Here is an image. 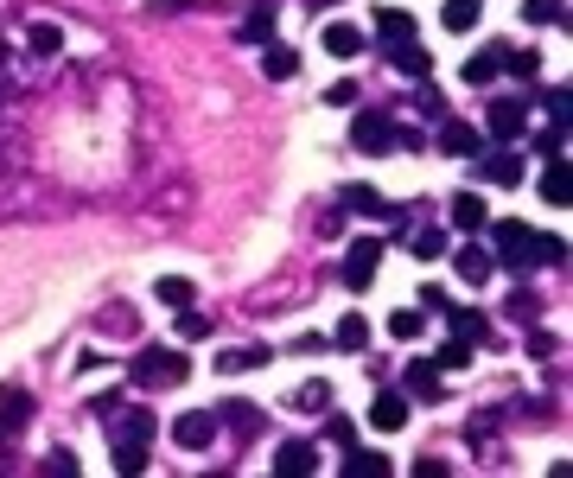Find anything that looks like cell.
<instances>
[{
	"label": "cell",
	"mask_w": 573,
	"mask_h": 478,
	"mask_svg": "<svg viewBox=\"0 0 573 478\" xmlns=\"http://www.w3.org/2000/svg\"><path fill=\"white\" fill-rule=\"evenodd\" d=\"M147 7H153V13H185L191 0H147Z\"/></svg>",
	"instance_id": "44"
},
{
	"label": "cell",
	"mask_w": 573,
	"mask_h": 478,
	"mask_svg": "<svg viewBox=\"0 0 573 478\" xmlns=\"http://www.w3.org/2000/svg\"><path fill=\"white\" fill-rule=\"evenodd\" d=\"M370 428H382V434L408 428V396H395V389H376V402H370Z\"/></svg>",
	"instance_id": "12"
},
{
	"label": "cell",
	"mask_w": 573,
	"mask_h": 478,
	"mask_svg": "<svg viewBox=\"0 0 573 478\" xmlns=\"http://www.w3.org/2000/svg\"><path fill=\"white\" fill-rule=\"evenodd\" d=\"M32 421V396L26 389H13V383H0V440H13Z\"/></svg>",
	"instance_id": "8"
},
{
	"label": "cell",
	"mask_w": 573,
	"mask_h": 478,
	"mask_svg": "<svg viewBox=\"0 0 573 478\" xmlns=\"http://www.w3.org/2000/svg\"><path fill=\"white\" fill-rule=\"evenodd\" d=\"M274 472H281V478H312V472H319V447H306V440L274 447Z\"/></svg>",
	"instance_id": "7"
},
{
	"label": "cell",
	"mask_w": 573,
	"mask_h": 478,
	"mask_svg": "<svg viewBox=\"0 0 573 478\" xmlns=\"http://www.w3.org/2000/svg\"><path fill=\"white\" fill-rule=\"evenodd\" d=\"M478 173L491 179V185H516V179H523V153H491Z\"/></svg>",
	"instance_id": "20"
},
{
	"label": "cell",
	"mask_w": 573,
	"mask_h": 478,
	"mask_svg": "<svg viewBox=\"0 0 573 478\" xmlns=\"http://www.w3.org/2000/svg\"><path fill=\"white\" fill-rule=\"evenodd\" d=\"M179 338H191V345H198V338H211V319L191 313V306H179Z\"/></svg>",
	"instance_id": "36"
},
{
	"label": "cell",
	"mask_w": 573,
	"mask_h": 478,
	"mask_svg": "<svg viewBox=\"0 0 573 478\" xmlns=\"http://www.w3.org/2000/svg\"><path fill=\"white\" fill-rule=\"evenodd\" d=\"M453 268H459V275H465V281H472V287H484V281H491V275H497V255H491V249H484V243H465V249L453 255Z\"/></svg>",
	"instance_id": "13"
},
{
	"label": "cell",
	"mask_w": 573,
	"mask_h": 478,
	"mask_svg": "<svg viewBox=\"0 0 573 478\" xmlns=\"http://www.w3.org/2000/svg\"><path fill=\"white\" fill-rule=\"evenodd\" d=\"M535 262H567V243L561 236H535Z\"/></svg>",
	"instance_id": "40"
},
{
	"label": "cell",
	"mask_w": 573,
	"mask_h": 478,
	"mask_svg": "<svg viewBox=\"0 0 573 478\" xmlns=\"http://www.w3.org/2000/svg\"><path fill=\"white\" fill-rule=\"evenodd\" d=\"M376 268H382V236H376V243H351V249H344V287H351V294H363V287L376 281Z\"/></svg>",
	"instance_id": "4"
},
{
	"label": "cell",
	"mask_w": 573,
	"mask_h": 478,
	"mask_svg": "<svg viewBox=\"0 0 573 478\" xmlns=\"http://www.w3.org/2000/svg\"><path fill=\"white\" fill-rule=\"evenodd\" d=\"M484 122H491L497 141H516V134L529 128V102H491V115H484Z\"/></svg>",
	"instance_id": "14"
},
{
	"label": "cell",
	"mask_w": 573,
	"mask_h": 478,
	"mask_svg": "<svg viewBox=\"0 0 573 478\" xmlns=\"http://www.w3.org/2000/svg\"><path fill=\"white\" fill-rule=\"evenodd\" d=\"M497 77V45L491 51H472V58H465V83H472V90H478V83H491Z\"/></svg>",
	"instance_id": "30"
},
{
	"label": "cell",
	"mask_w": 573,
	"mask_h": 478,
	"mask_svg": "<svg viewBox=\"0 0 573 478\" xmlns=\"http://www.w3.org/2000/svg\"><path fill=\"white\" fill-rule=\"evenodd\" d=\"M408 396H427V402H440V396H446V383H440V364H433V357H421V364H408Z\"/></svg>",
	"instance_id": "15"
},
{
	"label": "cell",
	"mask_w": 573,
	"mask_h": 478,
	"mask_svg": "<svg viewBox=\"0 0 573 478\" xmlns=\"http://www.w3.org/2000/svg\"><path fill=\"white\" fill-rule=\"evenodd\" d=\"M491 255H497V268H510V275H529V268H542L535 262V230L529 224H516V217H503V224H491Z\"/></svg>",
	"instance_id": "1"
},
{
	"label": "cell",
	"mask_w": 573,
	"mask_h": 478,
	"mask_svg": "<svg viewBox=\"0 0 573 478\" xmlns=\"http://www.w3.org/2000/svg\"><path fill=\"white\" fill-rule=\"evenodd\" d=\"M287 402L300 408V415H319V408H332V383H325V377H312V383H300V389H293Z\"/></svg>",
	"instance_id": "18"
},
{
	"label": "cell",
	"mask_w": 573,
	"mask_h": 478,
	"mask_svg": "<svg viewBox=\"0 0 573 478\" xmlns=\"http://www.w3.org/2000/svg\"><path fill=\"white\" fill-rule=\"evenodd\" d=\"M262 71H268L274 83L300 77V51H287V45H268V51H262Z\"/></svg>",
	"instance_id": "22"
},
{
	"label": "cell",
	"mask_w": 573,
	"mask_h": 478,
	"mask_svg": "<svg viewBox=\"0 0 573 478\" xmlns=\"http://www.w3.org/2000/svg\"><path fill=\"white\" fill-rule=\"evenodd\" d=\"M344 478H389V459L382 453H344Z\"/></svg>",
	"instance_id": "27"
},
{
	"label": "cell",
	"mask_w": 573,
	"mask_h": 478,
	"mask_svg": "<svg viewBox=\"0 0 573 478\" xmlns=\"http://www.w3.org/2000/svg\"><path fill=\"white\" fill-rule=\"evenodd\" d=\"M217 421H230L236 434H255V428H262V415H255V402H223V415H217Z\"/></svg>",
	"instance_id": "29"
},
{
	"label": "cell",
	"mask_w": 573,
	"mask_h": 478,
	"mask_svg": "<svg viewBox=\"0 0 573 478\" xmlns=\"http://www.w3.org/2000/svg\"><path fill=\"white\" fill-rule=\"evenodd\" d=\"M185 357L179 351H166V345H147L141 357H134V383L141 389H172V383H185Z\"/></svg>",
	"instance_id": "2"
},
{
	"label": "cell",
	"mask_w": 573,
	"mask_h": 478,
	"mask_svg": "<svg viewBox=\"0 0 573 478\" xmlns=\"http://www.w3.org/2000/svg\"><path fill=\"white\" fill-rule=\"evenodd\" d=\"M523 20H542V26H554V20H561V0H523Z\"/></svg>",
	"instance_id": "38"
},
{
	"label": "cell",
	"mask_w": 573,
	"mask_h": 478,
	"mask_svg": "<svg viewBox=\"0 0 573 478\" xmlns=\"http://www.w3.org/2000/svg\"><path fill=\"white\" fill-rule=\"evenodd\" d=\"M484 224H491V217H484V204H478V192H459L453 198V230H484Z\"/></svg>",
	"instance_id": "21"
},
{
	"label": "cell",
	"mask_w": 573,
	"mask_h": 478,
	"mask_svg": "<svg viewBox=\"0 0 573 478\" xmlns=\"http://www.w3.org/2000/svg\"><path fill=\"white\" fill-rule=\"evenodd\" d=\"M338 204H344L351 217H395V204L382 198L376 185H344V192H338Z\"/></svg>",
	"instance_id": "10"
},
{
	"label": "cell",
	"mask_w": 573,
	"mask_h": 478,
	"mask_svg": "<svg viewBox=\"0 0 573 478\" xmlns=\"http://www.w3.org/2000/svg\"><path fill=\"white\" fill-rule=\"evenodd\" d=\"M351 147L357 153H382V147H395V122L382 109H363L357 122H351Z\"/></svg>",
	"instance_id": "6"
},
{
	"label": "cell",
	"mask_w": 573,
	"mask_h": 478,
	"mask_svg": "<svg viewBox=\"0 0 573 478\" xmlns=\"http://www.w3.org/2000/svg\"><path fill=\"white\" fill-rule=\"evenodd\" d=\"M446 319H453V338H465V345H484V313H472V306H446Z\"/></svg>",
	"instance_id": "19"
},
{
	"label": "cell",
	"mask_w": 573,
	"mask_h": 478,
	"mask_svg": "<svg viewBox=\"0 0 573 478\" xmlns=\"http://www.w3.org/2000/svg\"><path fill=\"white\" fill-rule=\"evenodd\" d=\"M542 204H567V166L561 160H548V173H542Z\"/></svg>",
	"instance_id": "31"
},
{
	"label": "cell",
	"mask_w": 573,
	"mask_h": 478,
	"mask_svg": "<svg viewBox=\"0 0 573 478\" xmlns=\"http://www.w3.org/2000/svg\"><path fill=\"white\" fill-rule=\"evenodd\" d=\"M421 326H427L421 306H402V313H389V332H395V338H421Z\"/></svg>",
	"instance_id": "33"
},
{
	"label": "cell",
	"mask_w": 573,
	"mask_h": 478,
	"mask_svg": "<svg viewBox=\"0 0 573 478\" xmlns=\"http://www.w3.org/2000/svg\"><path fill=\"white\" fill-rule=\"evenodd\" d=\"M433 364H440V370H465V364H472V345H465V338H446V345L433 351Z\"/></svg>",
	"instance_id": "32"
},
{
	"label": "cell",
	"mask_w": 573,
	"mask_h": 478,
	"mask_svg": "<svg viewBox=\"0 0 573 478\" xmlns=\"http://www.w3.org/2000/svg\"><path fill=\"white\" fill-rule=\"evenodd\" d=\"M433 141H440V153H484V141H478V128L472 122H453V115H446V122H433Z\"/></svg>",
	"instance_id": "9"
},
{
	"label": "cell",
	"mask_w": 573,
	"mask_h": 478,
	"mask_svg": "<svg viewBox=\"0 0 573 478\" xmlns=\"http://www.w3.org/2000/svg\"><path fill=\"white\" fill-rule=\"evenodd\" d=\"M325 102H332V109H351V102H357V83H332Z\"/></svg>",
	"instance_id": "42"
},
{
	"label": "cell",
	"mask_w": 573,
	"mask_h": 478,
	"mask_svg": "<svg viewBox=\"0 0 573 478\" xmlns=\"http://www.w3.org/2000/svg\"><path fill=\"white\" fill-rule=\"evenodd\" d=\"M319 7H338V0H319Z\"/></svg>",
	"instance_id": "45"
},
{
	"label": "cell",
	"mask_w": 573,
	"mask_h": 478,
	"mask_svg": "<svg viewBox=\"0 0 573 478\" xmlns=\"http://www.w3.org/2000/svg\"><path fill=\"white\" fill-rule=\"evenodd\" d=\"M217 428H223V421L211 415V408H191V415H179V421H172V440H179L185 453H204V447L217 440Z\"/></svg>",
	"instance_id": "5"
},
{
	"label": "cell",
	"mask_w": 573,
	"mask_h": 478,
	"mask_svg": "<svg viewBox=\"0 0 573 478\" xmlns=\"http://www.w3.org/2000/svg\"><path fill=\"white\" fill-rule=\"evenodd\" d=\"M478 13H484V0H446L440 26H446V32H472V26H478Z\"/></svg>",
	"instance_id": "23"
},
{
	"label": "cell",
	"mask_w": 573,
	"mask_h": 478,
	"mask_svg": "<svg viewBox=\"0 0 573 478\" xmlns=\"http://www.w3.org/2000/svg\"><path fill=\"white\" fill-rule=\"evenodd\" d=\"M274 26H281V0H255L249 20H242V39H249V45H274Z\"/></svg>",
	"instance_id": "11"
},
{
	"label": "cell",
	"mask_w": 573,
	"mask_h": 478,
	"mask_svg": "<svg viewBox=\"0 0 573 478\" xmlns=\"http://www.w3.org/2000/svg\"><path fill=\"white\" fill-rule=\"evenodd\" d=\"M325 51H332V58H357V51H363V32H357V26H325Z\"/></svg>",
	"instance_id": "25"
},
{
	"label": "cell",
	"mask_w": 573,
	"mask_h": 478,
	"mask_svg": "<svg viewBox=\"0 0 573 478\" xmlns=\"http://www.w3.org/2000/svg\"><path fill=\"white\" fill-rule=\"evenodd\" d=\"M535 306H542L535 294H516V300H510V313H516V319H535Z\"/></svg>",
	"instance_id": "43"
},
{
	"label": "cell",
	"mask_w": 573,
	"mask_h": 478,
	"mask_svg": "<svg viewBox=\"0 0 573 478\" xmlns=\"http://www.w3.org/2000/svg\"><path fill=\"white\" fill-rule=\"evenodd\" d=\"M262 357H268V351H255V345H236V351H223V357H217V370H230V377H236V370H255Z\"/></svg>",
	"instance_id": "34"
},
{
	"label": "cell",
	"mask_w": 573,
	"mask_h": 478,
	"mask_svg": "<svg viewBox=\"0 0 573 478\" xmlns=\"http://www.w3.org/2000/svg\"><path fill=\"white\" fill-rule=\"evenodd\" d=\"M408 249L421 255V262H440V249H446V236L433 230V224H421V230H408Z\"/></svg>",
	"instance_id": "28"
},
{
	"label": "cell",
	"mask_w": 573,
	"mask_h": 478,
	"mask_svg": "<svg viewBox=\"0 0 573 478\" xmlns=\"http://www.w3.org/2000/svg\"><path fill=\"white\" fill-rule=\"evenodd\" d=\"M332 338H338V351H363V345H370V326H363V313H344Z\"/></svg>",
	"instance_id": "26"
},
{
	"label": "cell",
	"mask_w": 573,
	"mask_h": 478,
	"mask_svg": "<svg viewBox=\"0 0 573 478\" xmlns=\"http://www.w3.org/2000/svg\"><path fill=\"white\" fill-rule=\"evenodd\" d=\"M497 71L535 77V71H542V51H516V45H497Z\"/></svg>",
	"instance_id": "24"
},
{
	"label": "cell",
	"mask_w": 573,
	"mask_h": 478,
	"mask_svg": "<svg viewBox=\"0 0 573 478\" xmlns=\"http://www.w3.org/2000/svg\"><path fill=\"white\" fill-rule=\"evenodd\" d=\"M376 39H382V45H408V39H414V20H408L402 7L376 13Z\"/></svg>",
	"instance_id": "16"
},
{
	"label": "cell",
	"mask_w": 573,
	"mask_h": 478,
	"mask_svg": "<svg viewBox=\"0 0 573 478\" xmlns=\"http://www.w3.org/2000/svg\"><path fill=\"white\" fill-rule=\"evenodd\" d=\"M414 115H427V122H446V96H440V90L427 83V90L414 96Z\"/></svg>",
	"instance_id": "35"
},
{
	"label": "cell",
	"mask_w": 573,
	"mask_h": 478,
	"mask_svg": "<svg viewBox=\"0 0 573 478\" xmlns=\"http://www.w3.org/2000/svg\"><path fill=\"white\" fill-rule=\"evenodd\" d=\"M389 64H395V71H408V77H427L433 71V51H421V45H389Z\"/></svg>",
	"instance_id": "17"
},
{
	"label": "cell",
	"mask_w": 573,
	"mask_h": 478,
	"mask_svg": "<svg viewBox=\"0 0 573 478\" xmlns=\"http://www.w3.org/2000/svg\"><path fill=\"white\" fill-rule=\"evenodd\" d=\"M96 408L109 415V440H115V447H147L153 428H160L153 408H121V402H96Z\"/></svg>",
	"instance_id": "3"
},
{
	"label": "cell",
	"mask_w": 573,
	"mask_h": 478,
	"mask_svg": "<svg viewBox=\"0 0 573 478\" xmlns=\"http://www.w3.org/2000/svg\"><path fill=\"white\" fill-rule=\"evenodd\" d=\"M39 472H45V478H64V472H71V478H77V459H71V453H51V459H45V466H39Z\"/></svg>",
	"instance_id": "41"
},
{
	"label": "cell",
	"mask_w": 573,
	"mask_h": 478,
	"mask_svg": "<svg viewBox=\"0 0 573 478\" xmlns=\"http://www.w3.org/2000/svg\"><path fill=\"white\" fill-rule=\"evenodd\" d=\"M153 294H160L166 306H191V281H179V275H166L160 287H153Z\"/></svg>",
	"instance_id": "37"
},
{
	"label": "cell",
	"mask_w": 573,
	"mask_h": 478,
	"mask_svg": "<svg viewBox=\"0 0 573 478\" xmlns=\"http://www.w3.org/2000/svg\"><path fill=\"white\" fill-rule=\"evenodd\" d=\"M115 472H147V447H115Z\"/></svg>",
	"instance_id": "39"
}]
</instances>
